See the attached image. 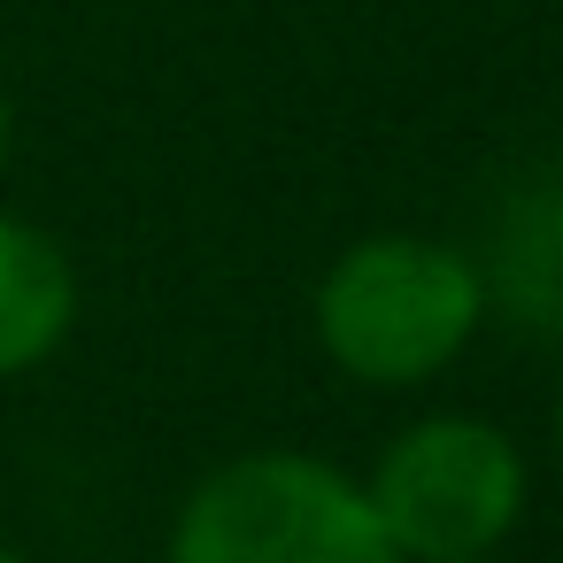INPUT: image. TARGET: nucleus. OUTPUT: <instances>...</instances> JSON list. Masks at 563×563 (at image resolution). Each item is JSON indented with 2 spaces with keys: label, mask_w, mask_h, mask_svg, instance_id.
<instances>
[{
  "label": "nucleus",
  "mask_w": 563,
  "mask_h": 563,
  "mask_svg": "<svg viewBox=\"0 0 563 563\" xmlns=\"http://www.w3.org/2000/svg\"><path fill=\"white\" fill-rule=\"evenodd\" d=\"M478 324H486V271L432 232H363L324 263L309 294V332L324 363L386 394L455 371Z\"/></svg>",
  "instance_id": "f257e3e1"
},
{
  "label": "nucleus",
  "mask_w": 563,
  "mask_h": 563,
  "mask_svg": "<svg viewBox=\"0 0 563 563\" xmlns=\"http://www.w3.org/2000/svg\"><path fill=\"white\" fill-rule=\"evenodd\" d=\"M163 563H401L363 478L309 448H247L201 471L170 517Z\"/></svg>",
  "instance_id": "f03ea898"
},
{
  "label": "nucleus",
  "mask_w": 563,
  "mask_h": 563,
  "mask_svg": "<svg viewBox=\"0 0 563 563\" xmlns=\"http://www.w3.org/2000/svg\"><path fill=\"white\" fill-rule=\"evenodd\" d=\"M355 478L401 563L501 555V540L525 525V501H532V463L517 432L471 409H432L401 424Z\"/></svg>",
  "instance_id": "7ed1b4c3"
},
{
  "label": "nucleus",
  "mask_w": 563,
  "mask_h": 563,
  "mask_svg": "<svg viewBox=\"0 0 563 563\" xmlns=\"http://www.w3.org/2000/svg\"><path fill=\"white\" fill-rule=\"evenodd\" d=\"M78 263L70 247L0 209V378H24L47 355H63V340L78 332Z\"/></svg>",
  "instance_id": "20e7f679"
},
{
  "label": "nucleus",
  "mask_w": 563,
  "mask_h": 563,
  "mask_svg": "<svg viewBox=\"0 0 563 563\" xmlns=\"http://www.w3.org/2000/svg\"><path fill=\"white\" fill-rule=\"evenodd\" d=\"M9 147H16V109H9V86H0V178H9Z\"/></svg>",
  "instance_id": "39448f33"
},
{
  "label": "nucleus",
  "mask_w": 563,
  "mask_h": 563,
  "mask_svg": "<svg viewBox=\"0 0 563 563\" xmlns=\"http://www.w3.org/2000/svg\"><path fill=\"white\" fill-rule=\"evenodd\" d=\"M548 440H555V471H563V386H555V409H548Z\"/></svg>",
  "instance_id": "423d86ee"
},
{
  "label": "nucleus",
  "mask_w": 563,
  "mask_h": 563,
  "mask_svg": "<svg viewBox=\"0 0 563 563\" xmlns=\"http://www.w3.org/2000/svg\"><path fill=\"white\" fill-rule=\"evenodd\" d=\"M0 563H32V555H24V548H9V540H0Z\"/></svg>",
  "instance_id": "0eeeda50"
},
{
  "label": "nucleus",
  "mask_w": 563,
  "mask_h": 563,
  "mask_svg": "<svg viewBox=\"0 0 563 563\" xmlns=\"http://www.w3.org/2000/svg\"><path fill=\"white\" fill-rule=\"evenodd\" d=\"M471 563H501V555H471Z\"/></svg>",
  "instance_id": "6e6552de"
}]
</instances>
